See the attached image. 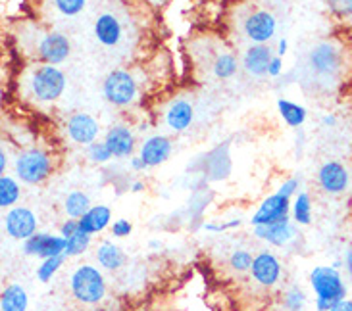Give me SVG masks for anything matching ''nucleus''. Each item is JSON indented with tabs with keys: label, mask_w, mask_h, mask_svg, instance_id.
Returning a JSON list of instances; mask_svg holds the SVG:
<instances>
[{
	"label": "nucleus",
	"mask_w": 352,
	"mask_h": 311,
	"mask_svg": "<svg viewBox=\"0 0 352 311\" xmlns=\"http://www.w3.org/2000/svg\"><path fill=\"white\" fill-rule=\"evenodd\" d=\"M310 288L314 290L316 311H331L339 302L346 300V283L339 269L331 265H316L310 271Z\"/></svg>",
	"instance_id": "1"
},
{
	"label": "nucleus",
	"mask_w": 352,
	"mask_h": 311,
	"mask_svg": "<svg viewBox=\"0 0 352 311\" xmlns=\"http://www.w3.org/2000/svg\"><path fill=\"white\" fill-rule=\"evenodd\" d=\"M69 292L72 298L81 306H98L106 300L108 284L104 273L91 264H81L69 275Z\"/></svg>",
	"instance_id": "2"
},
{
	"label": "nucleus",
	"mask_w": 352,
	"mask_h": 311,
	"mask_svg": "<svg viewBox=\"0 0 352 311\" xmlns=\"http://www.w3.org/2000/svg\"><path fill=\"white\" fill-rule=\"evenodd\" d=\"M12 168L16 179L21 181L23 185L35 187V185H43L52 175L54 160L43 148H28L16 156Z\"/></svg>",
	"instance_id": "3"
},
{
	"label": "nucleus",
	"mask_w": 352,
	"mask_h": 311,
	"mask_svg": "<svg viewBox=\"0 0 352 311\" xmlns=\"http://www.w3.org/2000/svg\"><path fill=\"white\" fill-rule=\"evenodd\" d=\"M29 89L37 102H56L66 89V76L58 69V66L41 64L31 71Z\"/></svg>",
	"instance_id": "4"
},
{
	"label": "nucleus",
	"mask_w": 352,
	"mask_h": 311,
	"mask_svg": "<svg viewBox=\"0 0 352 311\" xmlns=\"http://www.w3.org/2000/svg\"><path fill=\"white\" fill-rule=\"evenodd\" d=\"M102 95L106 102L116 108H127L137 100L139 85L135 81L133 73H129L127 69H114L106 76L102 83Z\"/></svg>",
	"instance_id": "5"
},
{
	"label": "nucleus",
	"mask_w": 352,
	"mask_h": 311,
	"mask_svg": "<svg viewBox=\"0 0 352 311\" xmlns=\"http://www.w3.org/2000/svg\"><path fill=\"white\" fill-rule=\"evenodd\" d=\"M308 66L316 76L324 77V79L339 76V71L343 67V52L333 41H322L310 50Z\"/></svg>",
	"instance_id": "6"
},
{
	"label": "nucleus",
	"mask_w": 352,
	"mask_h": 311,
	"mask_svg": "<svg viewBox=\"0 0 352 311\" xmlns=\"http://www.w3.org/2000/svg\"><path fill=\"white\" fill-rule=\"evenodd\" d=\"M4 231L10 238L19 240V242H25L28 238L33 235H37V216L33 214V209H29L25 206H16L8 209L4 214Z\"/></svg>",
	"instance_id": "7"
},
{
	"label": "nucleus",
	"mask_w": 352,
	"mask_h": 311,
	"mask_svg": "<svg viewBox=\"0 0 352 311\" xmlns=\"http://www.w3.org/2000/svg\"><path fill=\"white\" fill-rule=\"evenodd\" d=\"M281 275H283V267H281V262L274 252L262 250L254 255V262L250 267V277L258 286L274 288L281 281Z\"/></svg>",
	"instance_id": "8"
},
{
	"label": "nucleus",
	"mask_w": 352,
	"mask_h": 311,
	"mask_svg": "<svg viewBox=\"0 0 352 311\" xmlns=\"http://www.w3.org/2000/svg\"><path fill=\"white\" fill-rule=\"evenodd\" d=\"M243 31L252 45H267L277 31V19L267 10H254L243 21Z\"/></svg>",
	"instance_id": "9"
},
{
	"label": "nucleus",
	"mask_w": 352,
	"mask_h": 311,
	"mask_svg": "<svg viewBox=\"0 0 352 311\" xmlns=\"http://www.w3.org/2000/svg\"><path fill=\"white\" fill-rule=\"evenodd\" d=\"M69 52H72L69 38L66 35H62V33L50 31V33H45L43 37L38 38L37 58L43 64L60 66L62 62H66Z\"/></svg>",
	"instance_id": "10"
},
{
	"label": "nucleus",
	"mask_w": 352,
	"mask_h": 311,
	"mask_svg": "<svg viewBox=\"0 0 352 311\" xmlns=\"http://www.w3.org/2000/svg\"><path fill=\"white\" fill-rule=\"evenodd\" d=\"M291 219V200L281 196V194H270L267 198L262 200V204L250 217L252 227L258 225H272V223H279Z\"/></svg>",
	"instance_id": "11"
},
{
	"label": "nucleus",
	"mask_w": 352,
	"mask_h": 311,
	"mask_svg": "<svg viewBox=\"0 0 352 311\" xmlns=\"http://www.w3.org/2000/svg\"><path fill=\"white\" fill-rule=\"evenodd\" d=\"M23 254L29 257H38L41 262L62 255L66 252V238L62 235H52V233H37L23 242Z\"/></svg>",
	"instance_id": "12"
},
{
	"label": "nucleus",
	"mask_w": 352,
	"mask_h": 311,
	"mask_svg": "<svg viewBox=\"0 0 352 311\" xmlns=\"http://www.w3.org/2000/svg\"><path fill=\"white\" fill-rule=\"evenodd\" d=\"M318 185L324 190L325 194L339 196L349 189L351 185V175L349 170L344 168L341 161H325L324 165L318 171Z\"/></svg>",
	"instance_id": "13"
},
{
	"label": "nucleus",
	"mask_w": 352,
	"mask_h": 311,
	"mask_svg": "<svg viewBox=\"0 0 352 311\" xmlns=\"http://www.w3.org/2000/svg\"><path fill=\"white\" fill-rule=\"evenodd\" d=\"M66 133L72 142H76L79 146H91L98 139L100 125H98V122H96L93 115L77 112L67 119Z\"/></svg>",
	"instance_id": "14"
},
{
	"label": "nucleus",
	"mask_w": 352,
	"mask_h": 311,
	"mask_svg": "<svg viewBox=\"0 0 352 311\" xmlns=\"http://www.w3.org/2000/svg\"><path fill=\"white\" fill-rule=\"evenodd\" d=\"M252 235L256 236L258 240L274 246V248H285L295 240L296 223L293 219H285V221L272 223V225L252 227Z\"/></svg>",
	"instance_id": "15"
},
{
	"label": "nucleus",
	"mask_w": 352,
	"mask_h": 311,
	"mask_svg": "<svg viewBox=\"0 0 352 311\" xmlns=\"http://www.w3.org/2000/svg\"><path fill=\"white\" fill-rule=\"evenodd\" d=\"M106 146L110 148L112 156L118 160H124V158H131L135 156L137 150V139H135V133L127 127V125H114L110 127L104 135Z\"/></svg>",
	"instance_id": "16"
},
{
	"label": "nucleus",
	"mask_w": 352,
	"mask_h": 311,
	"mask_svg": "<svg viewBox=\"0 0 352 311\" xmlns=\"http://www.w3.org/2000/svg\"><path fill=\"white\" fill-rule=\"evenodd\" d=\"M173 152V142L166 135H153L141 144L139 156L143 158L146 168H160L170 160Z\"/></svg>",
	"instance_id": "17"
},
{
	"label": "nucleus",
	"mask_w": 352,
	"mask_h": 311,
	"mask_svg": "<svg viewBox=\"0 0 352 311\" xmlns=\"http://www.w3.org/2000/svg\"><path fill=\"white\" fill-rule=\"evenodd\" d=\"M272 58H274V50L270 48V45H252L247 48L243 56V67L248 76L264 77L267 76Z\"/></svg>",
	"instance_id": "18"
},
{
	"label": "nucleus",
	"mask_w": 352,
	"mask_h": 311,
	"mask_svg": "<svg viewBox=\"0 0 352 311\" xmlns=\"http://www.w3.org/2000/svg\"><path fill=\"white\" fill-rule=\"evenodd\" d=\"M124 35V29L120 19L114 14H102L95 21V37L102 47H118Z\"/></svg>",
	"instance_id": "19"
},
{
	"label": "nucleus",
	"mask_w": 352,
	"mask_h": 311,
	"mask_svg": "<svg viewBox=\"0 0 352 311\" xmlns=\"http://www.w3.org/2000/svg\"><path fill=\"white\" fill-rule=\"evenodd\" d=\"M110 227H112V209L104 204H96L79 219V229L91 236L100 235Z\"/></svg>",
	"instance_id": "20"
},
{
	"label": "nucleus",
	"mask_w": 352,
	"mask_h": 311,
	"mask_svg": "<svg viewBox=\"0 0 352 311\" xmlns=\"http://www.w3.org/2000/svg\"><path fill=\"white\" fill-rule=\"evenodd\" d=\"M166 125L175 133H183L189 129L192 122H195V108L192 104L187 102V100H173L170 104V108L166 110Z\"/></svg>",
	"instance_id": "21"
},
{
	"label": "nucleus",
	"mask_w": 352,
	"mask_h": 311,
	"mask_svg": "<svg viewBox=\"0 0 352 311\" xmlns=\"http://www.w3.org/2000/svg\"><path fill=\"white\" fill-rule=\"evenodd\" d=\"M98 267L104 271H120L125 264H127V255H125L124 248L118 246L112 240H102L95 252Z\"/></svg>",
	"instance_id": "22"
},
{
	"label": "nucleus",
	"mask_w": 352,
	"mask_h": 311,
	"mask_svg": "<svg viewBox=\"0 0 352 311\" xmlns=\"http://www.w3.org/2000/svg\"><path fill=\"white\" fill-rule=\"evenodd\" d=\"M29 294L18 283L6 284L0 294V311H28Z\"/></svg>",
	"instance_id": "23"
},
{
	"label": "nucleus",
	"mask_w": 352,
	"mask_h": 311,
	"mask_svg": "<svg viewBox=\"0 0 352 311\" xmlns=\"http://www.w3.org/2000/svg\"><path fill=\"white\" fill-rule=\"evenodd\" d=\"M91 207H93L91 198L83 190H72L64 198V214L67 216V219H77L79 221Z\"/></svg>",
	"instance_id": "24"
},
{
	"label": "nucleus",
	"mask_w": 352,
	"mask_h": 311,
	"mask_svg": "<svg viewBox=\"0 0 352 311\" xmlns=\"http://www.w3.org/2000/svg\"><path fill=\"white\" fill-rule=\"evenodd\" d=\"M277 112L279 115L283 117V122L289 125V127H302L306 122V117H308V112H306L305 106H300V104L291 102V100H287V98H279L277 100Z\"/></svg>",
	"instance_id": "25"
},
{
	"label": "nucleus",
	"mask_w": 352,
	"mask_h": 311,
	"mask_svg": "<svg viewBox=\"0 0 352 311\" xmlns=\"http://www.w3.org/2000/svg\"><path fill=\"white\" fill-rule=\"evenodd\" d=\"M291 219L298 227L312 223V198L306 190H300L295 198L291 200Z\"/></svg>",
	"instance_id": "26"
},
{
	"label": "nucleus",
	"mask_w": 352,
	"mask_h": 311,
	"mask_svg": "<svg viewBox=\"0 0 352 311\" xmlns=\"http://www.w3.org/2000/svg\"><path fill=\"white\" fill-rule=\"evenodd\" d=\"M21 196L19 181L12 175H0V209H12Z\"/></svg>",
	"instance_id": "27"
},
{
	"label": "nucleus",
	"mask_w": 352,
	"mask_h": 311,
	"mask_svg": "<svg viewBox=\"0 0 352 311\" xmlns=\"http://www.w3.org/2000/svg\"><path fill=\"white\" fill-rule=\"evenodd\" d=\"M212 73L226 81V79H231V77L237 73V58L233 56L231 52H221L216 56L214 64H212Z\"/></svg>",
	"instance_id": "28"
},
{
	"label": "nucleus",
	"mask_w": 352,
	"mask_h": 311,
	"mask_svg": "<svg viewBox=\"0 0 352 311\" xmlns=\"http://www.w3.org/2000/svg\"><path fill=\"white\" fill-rule=\"evenodd\" d=\"M66 254L54 255V257H48V260H43L41 265L37 267V279L41 283H50L54 279V275L62 269V265L66 264Z\"/></svg>",
	"instance_id": "29"
},
{
	"label": "nucleus",
	"mask_w": 352,
	"mask_h": 311,
	"mask_svg": "<svg viewBox=\"0 0 352 311\" xmlns=\"http://www.w3.org/2000/svg\"><path fill=\"white\" fill-rule=\"evenodd\" d=\"M325 6L335 19L352 27V0H325Z\"/></svg>",
	"instance_id": "30"
},
{
	"label": "nucleus",
	"mask_w": 352,
	"mask_h": 311,
	"mask_svg": "<svg viewBox=\"0 0 352 311\" xmlns=\"http://www.w3.org/2000/svg\"><path fill=\"white\" fill-rule=\"evenodd\" d=\"M252 262H254V255L250 254L248 250H245V248L233 250L228 260L231 271H235V273H250Z\"/></svg>",
	"instance_id": "31"
},
{
	"label": "nucleus",
	"mask_w": 352,
	"mask_h": 311,
	"mask_svg": "<svg viewBox=\"0 0 352 311\" xmlns=\"http://www.w3.org/2000/svg\"><path fill=\"white\" fill-rule=\"evenodd\" d=\"M91 248V235H87L83 231H79L72 238L66 240V257H77V255H83Z\"/></svg>",
	"instance_id": "32"
},
{
	"label": "nucleus",
	"mask_w": 352,
	"mask_h": 311,
	"mask_svg": "<svg viewBox=\"0 0 352 311\" xmlns=\"http://www.w3.org/2000/svg\"><path fill=\"white\" fill-rule=\"evenodd\" d=\"M306 303H308L306 292L302 288H298V286H291L283 294V308L287 311H305Z\"/></svg>",
	"instance_id": "33"
},
{
	"label": "nucleus",
	"mask_w": 352,
	"mask_h": 311,
	"mask_svg": "<svg viewBox=\"0 0 352 311\" xmlns=\"http://www.w3.org/2000/svg\"><path fill=\"white\" fill-rule=\"evenodd\" d=\"M87 158L91 160V163H96V165H102V163H108V161L114 160V156H112L110 148L106 146L104 141H96L95 144L87 146Z\"/></svg>",
	"instance_id": "34"
},
{
	"label": "nucleus",
	"mask_w": 352,
	"mask_h": 311,
	"mask_svg": "<svg viewBox=\"0 0 352 311\" xmlns=\"http://www.w3.org/2000/svg\"><path fill=\"white\" fill-rule=\"evenodd\" d=\"M87 0H54V6L60 14H64L67 18H74L77 14H81L85 8Z\"/></svg>",
	"instance_id": "35"
},
{
	"label": "nucleus",
	"mask_w": 352,
	"mask_h": 311,
	"mask_svg": "<svg viewBox=\"0 0 352 311\" xmlns=\"http://www.w3.org/2000/svg\"><path fill=\"white\" fill-rule=\"evenodd\" d=\"M298 187H300V181L296 179V177H289V179H285L281 185H279L277 194H281V196H285V198L293 200L296 194H298Z\"/></svg>",
	"instance_id": "36"
},
{
	"label": "nucleus",
	"mask_w": 352,
	"mask_h": 311,
	"mask_svg": "<svg viewBox=\"0 0 352 311\" xmlns=\"http://www.w3.org/2000/svg\"><path fill=\"white\" fill-rule=\"evenodd\" d=\"M110 233L116 238H125V236H129L133 233V223L127 221V219H116L112 227H110Z\"/></svg>",
	"instance_id": "37"
},
{
	"label": "nucleus",
	"mask_w": 352,
	"mask_h": 311,
	"mask_svg": "<svg viewBox=\"0 0 352 311\" xmlns=\"http://www.w3.org/2000/svg\"><path fill=\"white\" fill-rule=\"evenodd\" d=\"M243 225L241 219H231V221H226V223H204L202 229L206 233H226V231H231V229H239Z\"/></svg>",
	"instance_id": "38"
},
{
	"label": "nucleus",
	"mask_w": 352,
	"mask_h": 311,
	"mask_svg": "<svg viewBox=\"0 0 352 311\" xmlns=\"http://www.w3.org/2000/svg\"><path fill=\"white\" fill-rule=\"evenodd\" d=\"M81 229H79V221L77 219H66L62 225H60V235L64 236V238H72V236L79 233Z\"/></svg>",
	"instance_id": "39"
},
{
	"label": "nucleus",
	"mask_w": 352,
	"mask_h": 311,
	"mask_svg": "<svg viewBox=\"0 0 352 311\" xmlns=\"http://www.w3.org/2000/svg\"><path fill=\"white\" fill-rule=\"evenodd\" d=\"M281 71H283V58L276 56L272 58V62H270V67H267V76L270 77H279L281 76Z\"/></svg>",
	"instance_id": "40"
},
{
	"label": "nucleus",
	"mask_w": 352,
	"mask_h": 311,
	"mask_svg": "<svg viewBox=\"0 0 352 311\" xmlns=\"http://www.w3.org/2000/svg\"><path fill=\"white\" fill-rule=\"evenodd\" d=\"M129 168H131L133 171L148 170V168H146V163H144L143 158H141L139 154H135V156H131V158H129Z\"/></svg>",
	"instance_id": "41"
},
{
	"label": "nucleus",
	"mask_w": 352,
	"mask_h": 311,
	"mask_svg": "<svg viewBox=\"0 0 352 311\" xmlns=\"http://www.w3.org/2000/svg\"><path fill=\"white\" fill-rule=\"evenodd\" d=\"M10 168V158L8 154H6V150L2 148L0 150V175H6V170Z\"/></svg>",
	"instance_id": "42"
},
{
	"label": "nucleus",
	"mask_w": 352,
	"mask_h": 311,
	"mask_svg": "<svg viewBox=\"0 0 352 311\" xmlns=\"http://www.w3.org/2000/svg\"><path fill=\"white\" fill-rule=\"evenodd\" d=\"M343 262H344V271H346V275L352 279V246L346 250Z\"/></svg>",
	"instance_id": "43"
},
{
	"label": "nucleus",
	"mask_w": 352,
	"mask_h": 311,
	"mask_svg": "<svg viewBox=\"0 0 352 311\" xmlns=\"http://www.w3.org/2000/svg\"><path fill=\"white\" fill-rule=\"evenodd\" d=\"M287 50H289V41L287 38H279V43H277V56L283 58L287 54Z\"/></svg>",
	"instance_id": "44"
},
{
	"label": "nucleus",
	"mask_w": 352,
	"mask_h": 311,
	"mask_svg": "<svg viewBox=\"0 0 352 311\" xmlns=\"http://www.w3.org/2000/svg\"><path fill=\"white\" fill-rule=\"evenodd\" d=\"M322 125H325V127H335L337 125V117H335L333 113H325L324 117H322Z\"/></svg>",
	"instance_id": "45"
},
{
	"label": "nucleus",
	"mask_w": 352,
	"mask_h": 311,
	"mask_svg": "<svg viewBox=\"0 0 352 311\" xmlns=\"http://www.w3.org/2000/svg\"><path fill=\"white\" fill-rule=\"evenodd\" d=\"M331 311H352V300L346 298V300H343V302L337 303Z\"/></svg>",
	"instance_id": "46"
},
{
	"label": "nucleus",
	"mask_w": 352,
	"mask_h": 311,
	"mask_svg": "<svg viewBox=\"0 0 352 311\" xmlns=\"http://www.w3.org/2000/svg\"><path fill=\"white\" fill-rule=\"evenodd\" d=\"M129 190H131L133 194H141V192L144 190V183L143 181H133V183H131V187H129Z\"/></svg>",
	"instance_id": "47"
},
{
	"label": "nucleus",
	"mask_w": 352,
	"mask_h": 311,
	"mask_svg": "<svg viewBox=\"0 0 352 311\" xmlns=\"http://www.w3.org/2000/svg\"><path fill=\"white\" fill-rule=\"evenodd\" d=\"M89 311H116L114 306H104V303H98V306H93Z\"/></svg>",
	"instance_id": "48"
},
{
	"label": "nucleus",
	"mask_w": 352,
	"mask_h": 311,
	"mask_svg": "<svg viewBox=\"0 0 352 311\" xmlns=\"http://www.w3.org/2000/svg\"><path fill=\"white\" fill-rule=\"evenodd\" d=\"M331 267H335V269H341V267H344V262H341V260H335L333 264H331Z\"/></svg>",
	"instance_id": "49"
},
{
	"label": "nucleus",
	"mask_w": 352,
	"mask_h": 311,
	"mask_svg": "<svg viewBox=\"0 0 352 311\" xmlns=\"http://www.w3.org/2000/svg\"><path fill=\"white\" fill-rule=\"evenodd\" d=\"M160 242H156V240H153V242H151V248H160Z\"/></svg>",
	"instance_id": "50"
}]
</instances>
